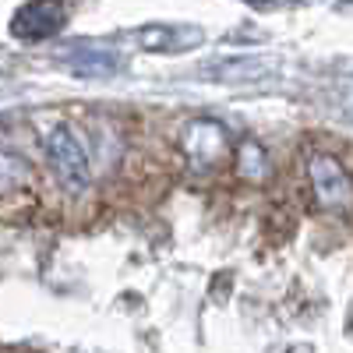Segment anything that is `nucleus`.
Masks as SVG:
<instances>
[{"mask_svg":"<svg viewBox=\"0 0 353 353\" xmlns=\"http://www.w3.org/2000/svg\"><path fill=\"white\" fill-rule=\"evenodd\" d=\"M46 159H50L53 176L61 181V188L68 194H85L88 191V181H92L88 156H85V149L78 145V138L71 134L68 124H57L46 134Z\"/></svg>","mask_w":353,"mask_h":353,"instance_id":"1","label":"nucleus"},{"mask_svg":"<svg viewBox=\"0 0 353 353\" xmlns=\"http://www.w3.org/2000/svg\"><path fill=\"white\" fill-rule=\"evenodd\" d=\"M244 4H258L261 8V4H272V0H244Z\"/></svg>","mask_w":353,"mask_h":353,"instance_id":"8","label":"nucleus"},{"mask_svg":"<svg viewBox=\"0 0 353 353\" xmlns=\"http://www.w3.org/2000/svg\"><path fill=\"white\" fill-rule=\"evenodd\" d=\"M181 145L194 166H212L226 152V131L212 121H194V124H188Z\"/></svg>","mask_w":353,"mask_h":353,"instance_id":"4","label":"nucleus"},{"mask_svg":"<svg viewBox=\"0 0 353 353\" xmlns=\"http://www.w3.org/2000/svg\"><path fill=\"white\" fill-rule=\"evenodd\" d=\"M293 4H311V0H293Z\"/></svg>","mask_w":353,"mask_h":353,"instance_id":"9","label":"nucleus"},{"mask_svg":"<svg viewBox=\"0 0 353 353\" xmlns=\"http://www.w3.org/2000/svg\"><path fill=\"white\" fill-rule=\"evenodd\" d=\"M64 28V4L61 0H28L11 18V36L25 43L50 39Z\"/></svg>","mask_w":353,"mask_h":353,"instance_id":"3","label":"nucleus"},{"mask_svg":"<svg viewBox=\"0 0 353 353\" xmlns=\"http://www.w3.org/2000/svg\"><path fill=\"white\" fill-rule=\"evenodd\" d=\"M71 68L78 71V74H113L117 68H121V57H113V53H106V50H81L74 61H71Z\"/></svg>","mask_w":353,"mask_h":353,"instance_id":"5","label":"nucleus"},{"mask_svg":"<svg viewBox=\"0 0 353 353\" xmlns=\"http://www.w3.org/2000/svg\"><path fill=\"white\" fill-rule=\"evenodd\" d=\"M269 68H272L269 61H230V64H223L216 71H223L219 78H261Z\"/></svg>","mask_w":353,"mask_h":353,"instance_id":"7","label":"nucleus"},{"mask_svg":"<svg viewBox=\"0 0 353 353\" xmlns=\"http://www.w3.org/2000/svg\"><path fill=\"white\" fill-rule=\"evenodd\" d=\"M307 176H311V191L321 209H350L353 205V176L343 170L339 159H332L325 152H311Z\"/></svg>","mask_w":353,"mask_h":353,"instance_id":"2","label":"nucleus"},{"mask_svg":"<svg viewBox=\"0 0 353 353\" xmlns=\"http://www.w3.org/2000/svg\"><path fill=\"white\" fill-rule=\"evenodd\" d=\"M176 32H181V28L145 25V28H138V43H141L145 50H184L181 43H176Z\"/></svg>","mask_w":353,"mask_h":353,"instance_id":"6","label":"nucleus"}]
</instances>
